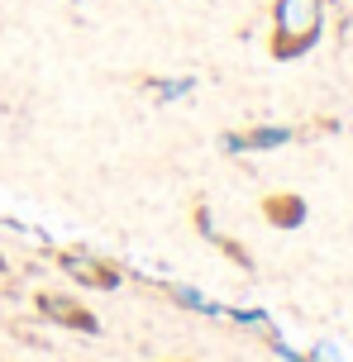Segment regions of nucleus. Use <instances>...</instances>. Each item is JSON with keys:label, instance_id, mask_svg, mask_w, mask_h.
<instances>
[{"label": "nucleus", "instance_id": "nucleus-7", "mask_svg": "<svg viewBox=\"0 0 353 362\" xmlns=\"http://www.w3.org/2000/svg\"><path fill=\"white\" fill-rule=\"evenodd\" d=\"M186 90H196V81H191V76H172V81H153V95H158V100H182Z\"/></svg>", "mask_w": 353, "mask_h": 362}, {"label": "nucleus", "instance_id": "nucleus-9", "mask_svg": "<svg viewBox=\"0 0 353 362\" xmlns=\"http://www.w3.org/2000/svg\"><path fill=\"white\" fill-rule=\"evenodd\" d=\"M177 362H182V358H177Z\"/></svg>", "mask_w": 353, "mask_h": 362}, {"label": "nucleus", "instance_id": "nucleus-1", "mask_svg": "<svg viewBox=\"0 0 353 362\" xmlns=\"http://www.w3.org/2000/svg\"><path fill=\"white\" fill-rule=\"evenodd\" d=\"M325 29V0H272V57H296Z\"/></svg>", "mask_w": 353, "mask_h": 362}, {"label": "nucleus", "instance_id": "nucleus-8", "mask_svg": "<svg viewBox=\"0 0 353 362\" xmlns=\"http://www.w3.org/2000/svg\"><path fill=\"white\" fill-rule=\"evenodd\" d=\"M0 272H5V253H0Z\"/></svg>", "mask_w": 353, "mask_h": 362}, {"label": "nucleus", "instance_id": "nucleus-3", "mask_svg": "<svg viewBox=\"0 0 353 362\" xmlns=\"http://www.w3.org/2000/svg\"><path fill=\"white\" fill-rule=\"evenodd\" d=\"M57 267L67 272V276H72V281H81V286H96V291H115L120 286V272L110 267V262H100V257L96 253H62L57 257Z\"/></svg>", "mask_w": 353, "mask_h": 362}, {"label": "nucleus", "instance_id": "nucleus-5", "mask_svg": "<svg viewBox=\"0 0 353 362\" xmlns=\"http://www.w3.org/2000/svg\"><path fill=\"white\" fill-rule=\"evenodd\" d=\"M267 219H272V224H282V229H291V224H301V219H306V210H301L296 196H272V200H267Z\"/></svg>", "mask_w": 353, "mask_h": 362}, {"label": "nucleus", "instance_id": "nucleus-4", "mask_svg": "<svg viewBox=\"0 0 353 362\" xmlns=\"http://www.w3.org/2000/svg\"><path fill=\"white\" fill-rule=\"evenodd\" d=\"M291 139V129H253V134H229L224 153H253V148H277Z\"/></svg>", "mask_w": 353, "mask_h": 362}, {"label": "nucleus", "instance_id": "nucleus-6", "mask_svg": "<svg viewBox=\"0 0 353 362\" xmlns=\"http://www.w3.org/2000/svg\"><path fill=\"white\" fill-rule=\"evenodd\" d=\"M172 291V300H177V305H186V310H201V315H220V305H215V300H205L201 291H186V286H168Z\"/></svg>", "mask_w": 353, "mask_h": 362}, {"label": "nucleus", "instance_id": "nucleus-2", "mask_svg": "<svg viewBox=\"0 0 353 362\" xmlns=\"http://www.w3.org/2000/svg\"><path fill=\"white\" fill-rule=\"evenodd\" d=\"M38 315L62 325V329H81V334H96L100 329V320H96L91 310L81 305V300H72V296H62V291H43L38 296Z\"/></svg>", "mask_w": 353, "mask_h": 362}]
</instances>
